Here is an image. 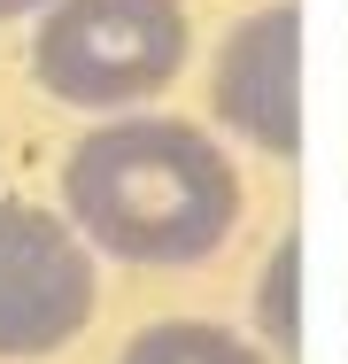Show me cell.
I'll return each mask as SVG.
<instances>
[{
  "label": "cell",
  "mask_w": 348,
  "mask_h": 364,
  "mask_svg": "<svg viewBox=\"0 0 348 364\" xmlns=\"http://www.w3.org/2000/svg\"><path fill=\"white\" fill-rule=\"evenodd\" d=\"M62 218L116 264H202L240 225V171L202 124L109 117L62 155Z\"/></svg>",
  "instance_id": "1"
},
{
  "label": "cell",
  "mask_w": 348,
  "mask_h": 364,
  "mask_svg": "<svg viewBox=\"0 0 348 364\" xmlns=\"http://www.w3.org/2000/svg\"><path fill=\"white\" fill-rule=\"evenodd\" d=\"M178 0H55L31 31V77L70 109H139L186 70Z\"/></svg>",
  "instance_id": "2"
},
{
  "label": "cell",
  "mask_w": 348,
  "mask_h": 364,
  "mask_svg": "<svg viewBox=\"0 0 348 364\" xmlns=\"http://www.w3.org/2000/svg\"><path fill=\"white\" fill-rule=\"evenodd\" d=\"M93 248L39 202H0V364L55 357L93 318Z\"/></svg>",
  "instance_id": "3"
},
{
  "label": "cell",
  "mask_w": 348,
  "mask_h": 364,
  "mask_svg": "<svg viewBox=\"0 0 348 364\" xmlns=\"http://www.w3.org/2000/svg\"><path fill=\"white\" fill-rule=\"evenodd\" d=\"M209 109L224 132H240L278 163L302 155V8L294 0H271L224 31L209 63Z\"/></svg>",
  "instance_id": "4"
},
{
  "label": "cell",
  "mask_w": 348,
  "mask_h": 364,
  "mask_svg": "<svg viewBox=\"0 0 348 364\" xmlns=\"http://www.w3.org/2000/svg\"><path fill=\"white\" fill-rule=\"evenodd\" d=\"M116 364H271V357H263L256 341H240L232 326H209V318H163V326H139Z\"/></svg>",
  "instance_id": "5"
},
{
  "label": "cell",
  "mask_w": 348,
  "mask_h": 364,
  "mask_svg": "<svg viewBox=\"0 0 348 364\" xmlns=\"http://www.w3.org/2000/svg\"><path fill=\"white\" fill-rule=\"evenodd\" d=\"M256 326L271 341V357H294L302 349V232H286L256 279Z\"/></svg>",
  "instance_id": "6"
},
{
  "label": "cell",
  "mask_w": 348,
  "mask_h": 364,
  "mask_svg": "<svg viewBox=\"0 0 348 364\" xmlns=\"http://www.w3.org/2000/svg\"><path fill=\"white\" fill-rule=\"evenodd\" d=\"M55 0H0V23H16V16H47Z\"/></svg>",
  "instance_id": "7"
}]
</instances>
